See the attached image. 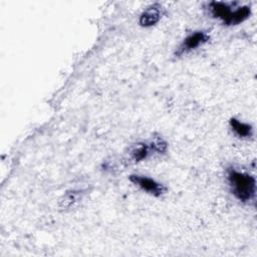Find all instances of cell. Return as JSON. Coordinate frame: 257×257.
I'll list each match as a JSON object with an SVG mask.
<instances>
[{"label":"cell","mask_w":257,"mask_h":257,"mask_svg":"<svg viewBox=\"0 0 257 257\" xmlns=\"http://www.w3.org/2000/svg\"><path fill=\"white\" fill-rule=\"evenodd\" d=\"M227 178L233 195L239 201L248 202L255 197L256 182L254 177L235 169H229Z\"/></svg>","instance_id":"obj_1"},{"label":"cell","mask_w":257,"mask_h":257,"mask_svg":"<svg viewBox=\"0 0 257 257\" xmlns=\"http://www.w3.org/2000/svg\"><path fill=\"white\" fill-rule=\"evenodd\" d=\"M131 182H133L135 185L140 187L143 191L148 192L151 195H154L156 197L162 196L166 191V187L157 182L156 180L146 177V176H141V175H131L130 176Z\"/></svg>","instance_id":"obj_2"},{"label":"cell","mask_w":257,"mask_h":257,"mask_svg":"<svg viewBox=\"0 0 257 257\" xmlns=\"http://www.w3.org/2000/svg\"><path fill=\"white\" fill-rule=\"evenodd\" d=\"M209 38V35L204 31H196L194 33H191L184 39L182 44L179 46L178 50L176 51V55L180 56L193 49H196L200 45L206 43Z\"/></svg>","instance_id":"obj_3"},{"label":"cell","mask_w":257,"mask_h":257,"mask_svg":"<svg viewBox=\"0 0 257 257\" xmlns=\"http://www.w3.org/2000/svg\"><path fill=\"white\" fill-rule=\"evenodd\" d=\"M210 10L214 17L221 19L223 23L226 25H231L234 10H232L229 4L224 2L213 1L210 3Z\"/></svg>","instance_id":"obj_4"},{"label":"cell","mask_w":257,"mask_h":257,"mask_svg":"<svg viewBox=\"0 0 257 257\" xmlns=\"http://www.w3.org/2000/svg\"><path fill=\"white\" fill-rule=\"evenodd\" d=\"M161 18V10L157 5H153L146 9L140 16V24L144 27H150L159 22Z\"/></svg>","instance_id":"obj_5"},{"label":"cell","mask_w":257,"mask_h":257,"mask_svg":"<svg viewBox=\"0 0 257 257\" xmlns=\"http://www.w3.org/2000/svg\"><path fill=\"white\" fill-rule=\"evenodd\" d=\"M230 125L235 134L240 138H250L253 134L252 126L249 123L242 122L234 117L230 119Z\"/></svg>","instance_id":"obj_6"},{"label":"cell","mask_w":257,"mask_h":257,"mask_svg":"<svg viewBox=\"0 0 257 257\" xmlns=\"http://www.w3.org/2000/svg\"><path fill=\"white\" fill-rule=\"evenodd\" d=\"M78 199H79V194H78L76 191L67 192V193L63 196V198L60 200V206H62L63 208L70 207V206L73 205V203H75Z\"/></svg>","instance_id":"obj_7"}]
</instances>
